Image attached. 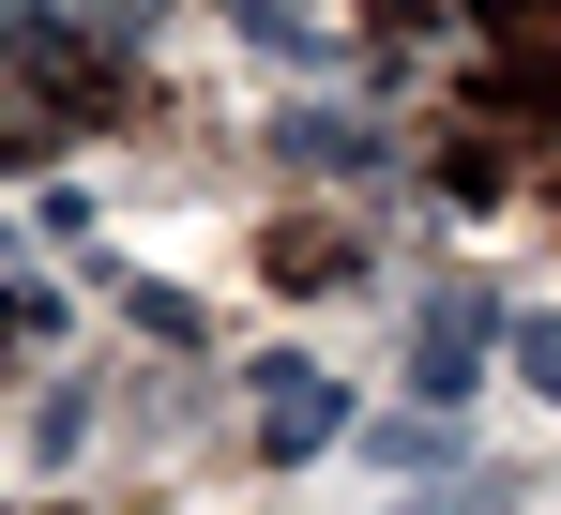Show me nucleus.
Returning <instances> with one entry per match:
<instances>
[{
  "label": "nucleus",
  "instance_id": "nucleus-3",
  "mask_svg": "<svg viewBox=\"0 0 561 515\" xmlns=\"http://www.w3.org/2000/svg\"><path fill=\"white\" fill-rule=\"evenodd\" d=\"M501 348H516V379H531V394H561V319H516Z\"/></svg>",
  "mask_w": 561,
  "mask_h": 515
},
{
  "label": "nucleus",
  "instance_id": "nucleus-4",
  "mask_svg": "<svg viewBox=\"0 0 561 515\" xmlns=\"http://www.w3.org/2000/svg\"><path fill=\"white\" fill-rule=\"evenodd\" d=\"M394 515H516V485H425V501H394Z\"/></svg>",
  "mask_w": 561,
  "mask_h": 515
},
{
  "label": "nucleus",
  "instance_id": "nucleus-2",
  "mask_svg": "<svg viewBox=\"0 0 561 515\" xmlns=\"http://www.w3.org/2000/svg\"><path fill=\"white\" fill-rule=\"evenodd\" d=\"M334 425H350V410H334V379H319L304 348H274V364H259V455H274V470H304Z\"/></svg>",
  "mask_w": 561,
  "mask_h": 515
},
{
  "label": "nucleus",
  "instance_id": "nucleus-1",
  "mask_svg": "<svg viewBox=\"0 0 561 515\" xmlns=\"http://www.w3.org/2000/svg\"><path fill=\"white\" fill-rule=\"evenodd\" d=\"M516 334V319H501V304H485V288H440V304H425V334H410V394H425V410H456L470 379H485V348Z\"/></svg>",
  "mask_w": 561,
  "mask_h": 515
}]
</instances>
